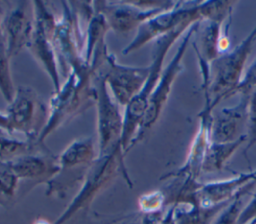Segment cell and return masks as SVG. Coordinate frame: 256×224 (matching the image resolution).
Here are the masks:
<instances>
[{"label": "cell", "instance_id": "35", "mask_svg": "<svg viewBox=\"0 0 256 224\" xmlns=\"http://www.w3.org/2000/svg\"><path fill=\"white\" fill-rule=\"evenodd\" d=\"M0 130L11 134L9 119H8L6 113H2V112H0Z\"/></svg>", "mask_w": 256, "mask_h": 224}, {"label": "cell", "instance_id": "25", "mask_svg": "<svg viewBox=\"0 0 256 224\" xmlns=\"http://www.w3.org/2000/svg\"><path fill=\"white\" fill-rule=\"evenodd\" d=\"M256 186V181L246 185L215 217L212 224H238L240 214L244 208V197Z\"/></svg>", "mask_w": 256, "mask_h": 224}, {"label": "cell", "instance_id": "8", "mask_svg": "<svg viewBox=\"0 0 256 224\" xmlns=\"http://www.w3.org/2000/svg\"><path fill=\"white\" fill-rule=\"evenodd\" d=\"M196 24H197V22L195 24H193L185 32L176 52L172 56L170 62L167 64V66L163 69L160 79H159L153 93L151 94L150 100L148 102V107H147L145 115L141 121L140 127H139L134 139L131 142L130 150L134 146H136L140 141H142L144 139L147 132L155 125V123L159 119L161 112L169 98L173 84H174L176 78L178 77V75L183 70L182 61H183L184 55L187 51L188 45L191 41L192 35L195 32Z\"/></svg>", "mask_w": 256, "mask_h": 224}, {"label": "cell", "instance_id": "11", "mask_svg": "<svg viewBox=\"0 0 256 224\" xmlns=\"http://www.w3.org/2000/svg\"><path fill=\"white\" fill-rule=\"evenodd\" d=\"M95 106L97 114L98 152H105L120 144L124 115L112 97L104 77L95 70Z\"/></svg>", "mask_w": 256, "mask_h": 224}, {"label": "cell", "instance_id": "26", "mask_svg": "<svg viewBox=\"0 0 256 224\" xmlns=\"http://www.w3.org/2000/svg\"><path fill=\"white\" fill-rule=\"evenodd\" d=\"M9 60L5 48L0 46V93L8 103L12 100L16 89L12 80Z\"/></svg>", "mask_w": 256, "mask_h": 224}, {"label": "cell", "instance_id": "37", "mask_svg": "<svg viewBox=\"0 0 256 224\" xmlns=\"http://www.w3.org/2000/svg\"><path fill=\"white\" fill-rule=\"evenodd\" d=\"M2 18H3V17H1V16H0V46L5 48V46H4V36H3V29H2Z\"/></svg>", "mask_w": 256, "mask_h": 224}, {"label": "cell", "instance_id": "30", "mask_svg": "<svg viewBox=\"0 0 256 224\" xmlns=\"http://www.w3.org/2000/svg\"><path fill=\"white\" fill-rule=\"evenodd\" d=\"M120 217L121 216L104 217L101 215H97L95 213H90L89 210H87L80 212L66 224H112Z\"/></svg>", "mask_w": 256, "mask_h": 224}, {"label": "cell", "instance_id": "33", "mask_svg": "<svg viewBox=\"0 0 256 224\" xmlns=\"http://www.w3.org/2000/svg\"><path fill=\"white\" fill-rule=\"evenodd\" d=\"M165 213L166 211L164 212V210H161L153 213L141 214L140 224H163Z\"/></svg>", "mask_w": 256, "mask_h": 224}, {"label": "cell", "instance_id": "29", "mask_svg": "<svg viewBox=\"0 0 256 224\" xmlns=\"http://www.w3.org/2000/svg\"><path fill=\"white\" fill-rule=\"evenodd\" d=\"M247 147L246 150L250 149L256 144V88L252 91L249 96L248 103V122H247Z\"/></svg>", "mask_w": 256, "mask_h": 224}, {"label": "cell", "instance_id": "13", "mask_svg": "<svg viewBox=\"0 0 256 224\" xmlns=\"http://www.w3.org/2000/svg\"><path fill=\"white\" fill-rule=\"evenodd\" d=\"M204 94V105L200 113L199 124L195 136L189 147L184 164L179 167V169L163 175L160 180H167L173 177H191L194 179H199L202 172V166L206 150L211 142L210 132L213 120V110L214 107L211 105L210 97L207 90L202 89Z\"/></svg>", "mask_w": 256, "mask_h": 224}, {"label": "cell", "instance_id": "36", "mask_svg": "<svg viewBox=\"0 0 256 224\" xmlns=\"http://www.w3.org/2000/svg\"><path fill=\"white\" fill-rule=\"evenodd\" d=\"M163 224H174V206H170L166 210Z\"/></svg>", "mask_w": 256, "mask_h": 224}, {"label": "cell", "instance_id": "1", "mask_svg": "<svg viewBox=\"0 0 256 224\" xmlns=\"http://www.w3.org/2000/svg\"><path fill=\"white\" fill-rule=\"evenodd\" d=\"M95 104V69L86 66L71 70L48 104L45 124L37 138L43 145L48 136L66 122Z\"/></svg>", "mask_w": 256, "mask_h": 224}, {"label": "cell", "instance_id": "28", "mask_svg": "<svg viewBox=\"0 0 256 224\" xmlns=\"http://www.w3.org/2000/svg\"><path fill=\"white\" fill-rule=\"evenodd\" d=\"M19 179L8 169L0 166V200L5 201L14 198L17 193Z\"/></svg>", "mask_w": 256, "mask_h": 224}, {"label": "cell", "instance_id": "7", "mask_svg": "<svg viewBox=\"0 0 256 224\" xmlns=\"http://www.w3.org/2000/svg\"><path fill=\"white\" fill-rule=\"evenodd\" d=\"M178 1H94L92 5L103 14L109 29L128 34L150 18L175 7Z\"/></svg>", "mask_w": 256, "mask_h": 224}, {"label": "cell", "instance_id": "24", "mask_svg": "<svg viewBox=\"0 0 256 224\" xmlns=\"http://www.w3.org/2000/svg\"><path fill=\"white\" fill-rule=\"evenodd\" d=\"M43 145L31 140H20L6 136H0V163L9 161L20 155L44 150Z\"/></svg>", "mask_w": 256, "mask_h": 224}, {"label": "cell", "instance_id": "32", "mask_svg": "<svg viewBox=\"0 0 256 224\" xmlns=\"http://www.w3.org/2000/svg\"><path fill=\"white\" fill-rule=\"evenodd\" d=\"M254 219H256V192L252 196L248 204L244 206L240 214L238 224H246L251 222Z\"/></svg>", "mask_w": 256, "mask_h": 224}, {"label": "cell", "instance_id": "9", "mask_svg": "<svg viewBox=\"0 0 256 224\" xmlns=\"http://www.w3.org/2000/svg\"><path fill=\"white\" fill-rule=\"evenodd\" d=\"M96 70L104 77L114 100L126 107L141 91L148 75V66H130L120 64L108 47L104 51Z\"/></svg>", "mask_w": 256, "mask_h": 224}, {"label": "cell", "instance_id": "14", "mask_svg": "<svg viewBox=\"0 0 256 224\" xmlns=\"http://www.w3.org/2000/svg\"><path fill=\"white\" fill-rule=\"evenodd\" d=\"M235 3V1L216 0L213 12L197 22L194 34L198 43H194V47L199 59L210 64L220 55L223 23L231 15Z\"/></svg>", "mask_w": 256, "mask_h": 224}, {"label": "cell", "instance_id": "12", "mask_svg": "<svg viewBox=\"0 0 256 224\" xmlns=\"http://www.w3.org/2000/svg\"><path fill=\"white\" fill-rule=\"evenodd\" d=\"M5 113L9 119L11 134H23L25 139L37 143L39 135L36 128L40 134L42 128L38 125V119L43 113V105L32 87L18 86Z\"/></svg>", "mask_w": 256, "mask_h": 224}, {"label": "cell", "instance_id": "39", "mask_svg": "<svg viewBox=\"0 0 256 224\" xmlns=\"http://www.w3.org/2000/svg\"><path fill=\"white\" fill-rule=\"evenodd\" d=\"M246 224H256V219H254V220H252L251 222H249V223H246Z\"/></svg>", "mask_w": 256, "mask_h": 224}, {"label": "cell", "instance_id": "20", "mask_svg": "<svg viewBox=\"0 0 256 224\" xmlns=\"http://www.w3.org/2000/svg\"><path fill=\"white\" fill-rule=\"evenodd\" d=\"M169 179H171V183L163 190L166 198V207L200 205L199 190L202 183L198 179L187 176Z\"/></svg>", "mask_w": 256, "mask_h": 224}, {"label": "cell", "instance_id": "6", "mask_svg": "<svg viewBox=\"0 0 256 224\" xmlns=\"http://www.w3.org/2000/svg\"><path fill=\"white\" fill-rule=\"evenodd\" d=\"M203 19V1H178L177 5L150 18L136 30L133 39L121 53H133L153 40L168 34L183 24H194Z\"/></svg>", "mask_w": 256, "mask_h": 224}, {"label": "cell", "instance_id": "4", "mask_svg": "<svg viewBox=\"0 0 256 224\" xmlns=\"http://www.w3.org/2000/svg\"><path fill=\"white\" fill-rule=\"evenodd\" d=\"M256 41V25L249 34L235 47L221 53L209 65V83L202 81V89H206L211 105L215 108L222 100L237 93L244 76V68L248 56Z\"/></svg>", "mask_w": 256, "mask_h": 224}, {"label": "cell", "instance_id": "17", "mask_svg": "<svg viewBox=\"0 0 256 224\" xmlns=\"http://www.w3.org/2000/svg\"><path fill=\"white\" fill-rule=\"evenodd\" d=\"M249 96L242 94L234 106L224 107L214 116L211 125V142H232L246 133H242L248 122Z\"/></svg>", "mask_w": 256, "mask_h": 224}, {"label": "cell", "instance_id": "22", "mask_svg": "<svg viewBox=\"0 0 256 224\" xmlns=\"http://www.w3.org/2000/svg\"><path fill=\"white\" fill-rule=\"evenodd\" d=\"M245 141H247L246 134L232 142H210L204 157L202 172H216L222 170L225 163Z\"/></svg>", "mask_w": 256, "mask_h": 224}, {"label": "cell", "instance_id": "15", "mask_svg": "<svg viewBox=\"0 0 256 224\" xmlns=\"http://www.w3.org/2000/svg\"><path fill=\"white\" fill-rule=\"evenodd\" d=\"M31 2H17L9 8L2 18L4 46L9 58L27 48L34 31Z\"/></svg>", "mask_w": 256, "mask_h": 224}, {"label": "cell", "instance_id": "5", "mask_svg": "<svg viewBox=\"0 0 256 224\" xmlns=\"http://www.w3.org/2000/svg\"><path fill=\"white\" fill-rule=\"evenodd\" d=\"M31 5L34 31L27 49L45 71L52 83L53 92H56L62 84L59 61L54 46V34L58 19L45 2L35 0L31 2Z\"/></svg>", "mask_w": 256, "mask_h": 224}, {"label": "cell", "instance_id": "27", "mask_svg": "<svg viewBox=\"0 0 256 224\" xmlns=\"http://www.w3.org/2000/svg\"><path fill=\"white\" fill-rule=\"evenodd\" d=\"M166 207V198L163 190H153L143 193L138 198L140 214L161 211Z\"/></svg>", "mask_w": 256, "mask_h": 224}, {"label": "cell", "instance_id": "3", "mask_svg": "<svg viewBox=\"0 0 256 224\" xmlns=\"http://www.w3.org/2000/svg\"><path fill=\"white\" fill-rule=\"evenodd\" d=\"M193 24H183L168 34L160 37L155 41V45L152 51V61L149 64V75L142 87L141 91L137 96L125 107L124 110V125L123 132L120 140L121 148L125 155L130 151V145L134 139L141 121L145 115L148 107V102L150 100L151 94L153 93L160 76L163 71V65L166 55L173 44L185 34V32Z\"/></svg>", "mask_w": 256, "mask_h": 224}, {"label": "cell", "instance_id": "18", "mask_svg": "<svg viewBox=\"0 0 256 224\" xmlns=\"http://www.w3.org/2000/svg\"><path fill=\"white\" fill-rule=\"evenodd\" d=\"M256 181V169L225 180L202 183L199 190L200 205L212 207L231 201L246 185Z\"/></svg>", "mask_w": 256, "mask_h": 224}, {"label": "cell", "instance_id": "23", "mask_svg": "<svg viewBox=\"0 0 256 224\" xmlns=\"http://www.w3.org/2000/svg\"><path fill=\"white\" fill-rule=\"evenodd\" d=\"M229 202L212 207L174 206V224H212L215 217Z\"/></svg>", "mask_w": 256, "mask_h": 224}, {"label": "cell", "instance_id": "19", "mask_svg": "<svg viewBox=\"0 0 256 224\" xmlns=\"http://www.w3.org/2000/svg\"><path fill=\"white\" fill-rule=\"evenodd\" d=\"M98 148L91 136H83L73 140L58 155L59 170L88 169L98 156Z\"/></svg>", "mask_w": 256, "mask_h": 224}, {"label": "cell", "instance_id": "16", "mask_svg": "<svg viewBox=\"0 0 256 224\" xmlns=\"http://www.w3.org/2000/svg\"><path fill=\"white\" fill-rule=\"evenodd\" d=\"M0 166L10 170L20 181L28 180L36 183H47L60 169L58 156L46 149L20 155L0 163Z\"/></svg>", "mask_w": 256, "mask_h": 224}, {"label": "cell", "instance_id": "34", "mask_svg": "<svg viewBox=\"0 0 256 224\" xmlns=\"http://www.w3.org/2000/svg\"><path fill=\"white\" fill-rule=\"evenodd\" d=\"M112 224H140V216H137V214L122 215Z\"/></svg>", "mask_w": 256, "mask_h": 224}, {"label": "cell", "instance_id": "21", "mask_svg": "<svg viewBox=\"0 0 256 224\" xmlns=\"http://www.w3.org/2000/svg\"><path fill=\"white\" fill-rule=\"evenodd\" d=\"M93 6V5H92ZM109 27L102 13L94 9L88 16L87 27L84 36V59L87 65L91 66V63L98 51L106 46L105 35L108 32Z\"/></svg>", "mask_w": 256, "mask_h": 224}, {"label": "cell", "instance_id": "38", "mask_svg": "<svg viewBox=\"0 0 256 224\" xmlns=\"http://www.w3.org/2000/svg\"><path fill=\"white\" fill-rule=\"evenodd\" d=\"M33 224H53V223H50V222H48V221L45 220V219L38 218L37 220H35V222H34Z\"/></svg>", "mask_w": 256, "mask_h": 224}, {"label": "cell", "instance_id": "31", "mask_svg": "<svg viewBox=\"0 0 256 224\" xmlns=\"http://www.w3.org/2000/svg\"><path fill=\"white\" fill-rule=\"evenodd\" d=\"M256 88V59L250 65L248 70L244 73L241 83L238 86L237 93L240 95H250Z\"/></svg>", "mask_w": 256, "mask_h": 224}, {"label": "cell", "instance_id": "10", "mask_svg": "<svg viewBox=\"0 0 256 224\" xmlns=\"http://www.w3.org/2000/svg\"><path fill=\"white\" fill-rule=\"evenodd\" d=\"M62 14L57 21L54 34V46L60 71L66 77L71 70L86 66L84 59V39L80 30L78 12L73 10L70 2H62Z\"/></svg>", "mask_w": 256, "mask_h": 224}, {"label": "cell", "instance_id": "40", "mask_svg": "<svg viewBox=\"0 0 256 224\" xmlns=\"http://www.w3.org/2000/svg\"><path fill=\"white\" fill-rule=\"evenodd\" d=\"M0 205H4V204H3V202H2L1 200H0Z\"/></svg>", "mask_w": 256, "mask_h": 224}, {"label": "cell", "instance_id": "2", "mask_svg": "<svg viewBox=\"0 0 256 224\" xmlns=\"http://www.w3.org/2000/svg\"><path fill=\"white\" fill-rule=\"evenodd\" d=\"M121 144H117L108 151L98 153L96 159L89 166L80 188L65 210L53 224H66L80 212L87 211L93 200L118 176L122 175L128 186L133 187L130 179Z\"/></svg>", "mask_w": 256, "mask_h": 224}]
</instances>
